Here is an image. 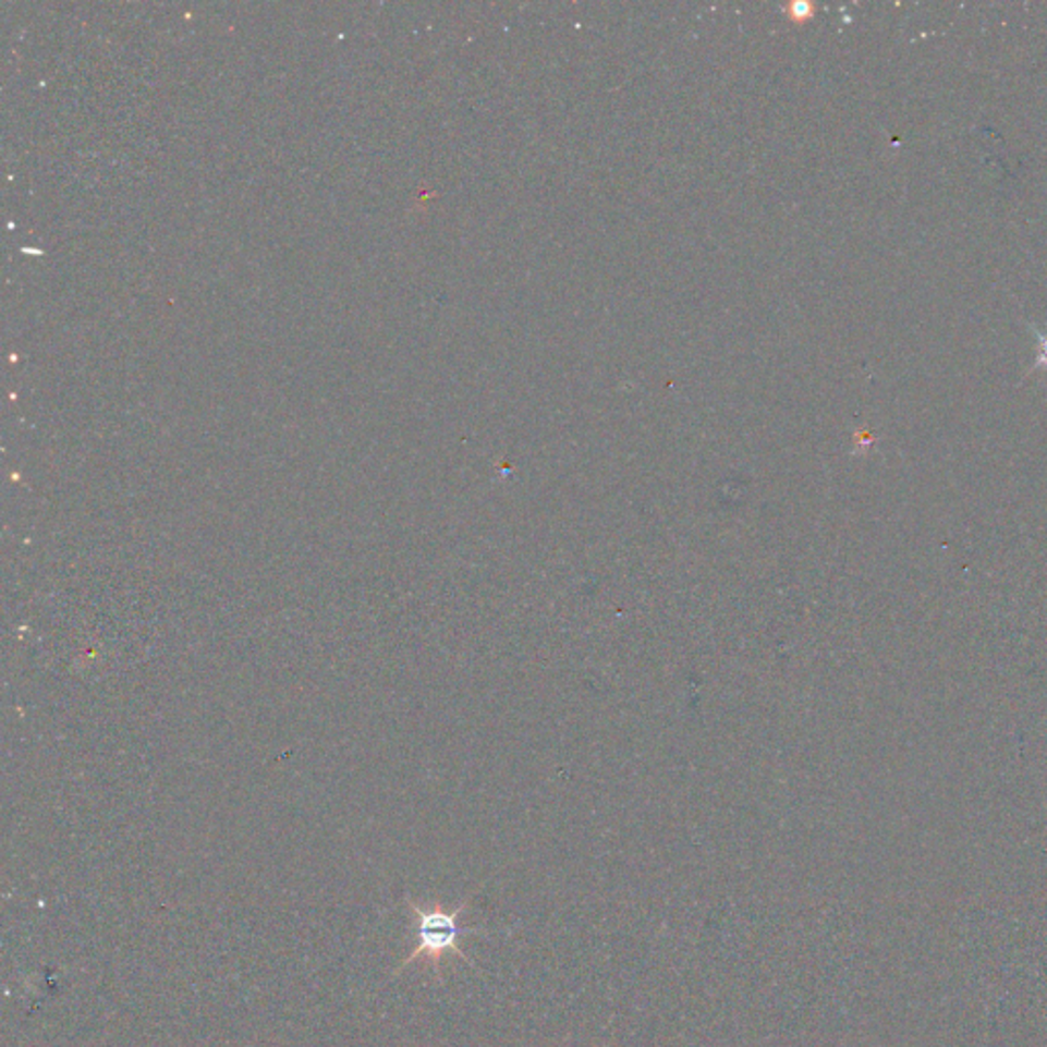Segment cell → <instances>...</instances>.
Wrapping results in <instances>:
<instances>
[{
	"instance_id": "7a4b0ae2",
	"label": "cell",
	"mask_w": 1047,
	"mask_h": 1047,
	"mask_svg": "<svg viewBox=\"0 0 1047 1047\" xmlns=\"http://www.w3.org/2000/svg\"><path fill=\"white\" fill-rule=\"evenodd\" d=\"M1033 333L1037 336V342H1039V354H1037V361H1035L1033 368H1046L1047 370V330L1033 328Z\"/></svg>"
},
{
	"instance_id": "6da1fadb",
	"label": "cell",
	"mask_w": 1047,
	"mask_h": 1047,
	"mask_svg": "<svg viewBox=\"0 0 1047 1047\" xmlns=\"http://www.w3.org/2000/svg\"><path fill=\"white\" fill-rule=\"evenodd\" d=\"M468 900L466 898L465 902L461 906H456L454 911H447L442 909L440 904H434L433 909H422L417 906L416 902L410 898L407 900V906L412 909V913L416 916L417 923V941L416 949L403 960V964L393 972V976H398L401 970H405L407 965L414 964L417 960H426L434 964V970L440 972V962L445 955H459L461 960H465L468 964L473 965V962L468 960L465 951L461 949V937L463 935H471V933H482L483 929H475V927H463L461 925V914L465 913L466 906H468Z\"/></svg>"
}]
</instances>
